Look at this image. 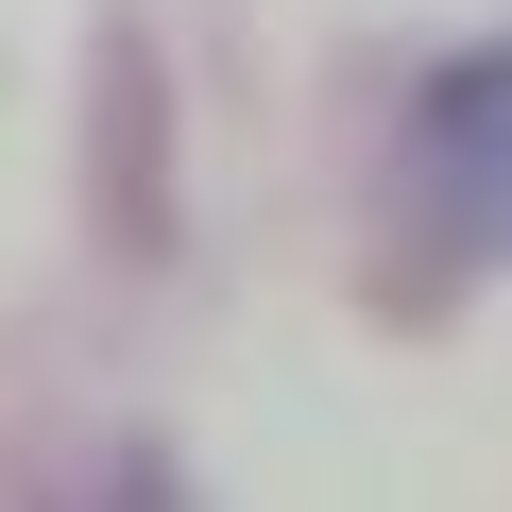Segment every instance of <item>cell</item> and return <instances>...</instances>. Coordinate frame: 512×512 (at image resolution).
<instances>
[{"label":"cell","instance_id":"1","mask_svg":"<svg viewBox=\"0 0 512 512\" xmlns=\"http://www.w3.org/2000/svg\"><path fill=\"white\" fill-rule=\"evenodd\" d=\"M495 274H512V35L444 52L376 171V308L393 325H444Z\"/></svg>","mask_w":512,"mask_h":512},{"label":"cell","instance_id":"2","mask_svg":"<svg viewBox=\"0 0 512 512\" xmlns=\"http://www.w3.org/2000/svg\"><path fill=\"white\" fill-rule=\"evenodd\" d=\"M35 512H188V461L154 444V427H86L69 461H52V495Z\"/></svg>","mask_w":512,"mask_h":512}]
</instances>
